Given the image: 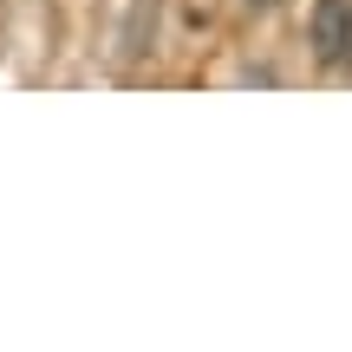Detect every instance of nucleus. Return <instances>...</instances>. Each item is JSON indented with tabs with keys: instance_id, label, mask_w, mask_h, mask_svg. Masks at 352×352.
Wrapping results in <instances>:
<instances>
[{
	"instance_id": "1",
	"label": "nucleus",
	"mask_w": 352,
	"mask_h": 352,
	"mask_svg": "<svg viewBox=\"0 0 352 352\" xmlns=\"http://www.w3.org/2000/svg\"><path fill=\"white\" fill-rule=\"evenodd\" d=\"M314 59L320 65H352V0H314Z\"/></svg>"
},
{
	"instance_id": "3",
	"label": "nucleus",
	"mask_w": 352,
	"mask_h": 352,
	"mask_svg": "<svg viewBox=\"0 0 352 352\" xmlns=\"http://www.w3.org/2000/svg\"><path fill=\"white\" fill-rule=\"evenodd\" d=\"M248 7H254V13H274V7H280V0H248Z\"/></svg>"
},
{
	"instance_id": "2",
	"label": "nucleus",
	"mask_w": 352,
	"mask_h": 352,
	"mask_svg": "<svg viewBox=\"0 0 352 352\" xmlns=\"http://www.w3.org/2000/svg\"><path fill=\"white\" fill-rule=\"evenodd\" d=\"M144 39H157V0H138V7H131V26H124V39H118V59L138 65L144 52H151Z\"/></svg>"
}]
</instances>
